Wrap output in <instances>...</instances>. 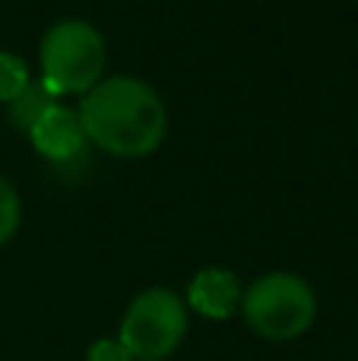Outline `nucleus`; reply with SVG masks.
<instances>
[{"label": "nucleus", "instance_id": "obj_3", "mask_svg": "<svg viewBox=\"0 0 358 361\" xmlns=\"http://www.w3.org/2000/svg\"><path fill=\"white\" fill-rule=\"evenodd\" d=\"M241 317L247 330L266 343H292L314 326L317 295L304 276L276 269L245 288Z\"/></svg>", "mask_w": 358, "mask_h": 361}, {"label": "nucleus", "instance_id": "obj_9", "mask_svg": "<svg viewBox=\"0 0 358 361\" xmlns=\"http://www.w3.org/2000/svg\"><path fill=\"white\" fill-rule=\"evenodd\" d=\"M19 222H23V200H19L16 187L0 175V247L16 235Z\"/></svg>", "mask_w": 358, "mask_h": 361}, {"label": "nucleus", "instance_id": "obj_4", "mask_svg": "<svg viewBox=\"0 0 358 361\" xmlns=\"http://www.w3.org/2000/svg\"><path fill=\"white\" fill-rule=\"evenodd\" d=\"M190 326V311L175 288L149 286L127 305L118 339L133 361H165L175 355Z\"/></svg>", "mask_w": 358, "mask_h": 361}, {"label": "nucleus", "instance_id": "obj_10", "mask_svg": "<svg viewBox=\"0 0 358 361\" xmlns=\"http://www.w3.org/2000/svg\"><path fill=\"white\" fill-rule=\"evenodd\" d=\"M86 361H133L118 336H101L86 349Z\"/></svg>", "mask_w": 358, "mask_h": 361}, {"label": "nucleus", "instance_id": "obj_2", "mask_svg": "<svg viewBox=\"0 0 358 361\" xmlns=\"http://www.w3.org/2000/svg\"><path fill=\"white\" fill-rule=\"evenodd\" d=\"M108 44L105 35L86 19H61L48 25L38 44V70L42 86L54 99L61 95H86L105 80Z\"/></svg>", "mask_w": 358, "mask_h": 361}, {"label": "nucleus", "instance_id": "obj_1", "mask_svg": "<svg viewBox=\"0 0 358 361\" xmlns=\"http://www.w3.org/2000/svg\"><path fill=\"white\" fill-rule=\"evenodd\" d=\"M86 140L114 159H146L168 133V108L140 76H105L76 108Z\"/></svg>", "mask_w": 358, "mask_h": 361}, {"label": "nucleus", "instance_id": "obj_5", "mask_svg": "<svg viewBox=\"0 0 358 361\" xmlns=\"http://www.w3.org/2000/svg\"><path fill=\"white\" fill-rule=\"evenodd\" d=\"M29 140L38 156H44L48 162H70L89 143L76 108L61 105V102H54L38 114V121L29 127Z\"/></svg>", "mask_w": 358, "mask_h": 361}, {"label": "nucleus", "instance_id": "obj_8", "mask_svg": "<svg viewBox=\"0 0 358 361\" xmlns=\"http://www.w3.org/2000/svg\"><path fill=\"white\" fill-rule=\"evenodd\" d=\"M32 76H29V63L13 51H0V102L10 105L19 95L29 89Z\"/></svg>", "mask_w": 358, "mask_h": 361}, {"label": "nucleus", "instance_id": "obj_6", "mask_svg": "<svg viewBox=\"0 0 358 361\" xmlns=\"http://www.w3.org/2000/svg\"><path fill=\"white\" fill-rule=\"evenodd\" d=\"M241 298H245V286L228 267H206L190 279L187 292H184V305L187 311L200 314L203 320H228L241 311Z\"/></svg>", "mask_w": 358, "mask_h": 361}, {"label": "nucleus", "instance_id": "obj_7", "mask_svg": "<svg viewBox=\"0 0 358 361\" xmlns=\"http://www.w3.org/2000/svg\"><path fill=\"white\" fill-rule=\"evenodd\" d=\"M54 102L57 99L42 86V82L32 80L29 89H25V92L19 95L16 102H10V121H13V127H19V130L29 133V127L38 121V114H42L44 108H51Z\"/></svg>", "mask_w": 358, "mask_h": 361}]
</instances>
